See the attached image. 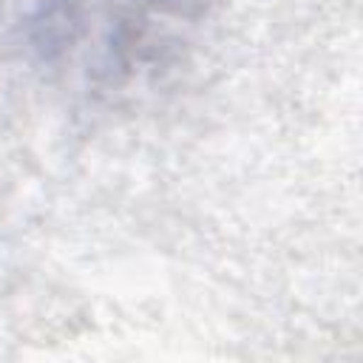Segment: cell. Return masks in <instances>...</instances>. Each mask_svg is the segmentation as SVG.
<instances>
[{
  "mask_svg": "<svg viewBox=\"0 0 363 363\" xmlns=\"http://www.w3.org/2000/svg\"><path fill=\"white\" fill-rule=\"evenodd\" d=\"M153 6H162V9H170V6H179V3H184V0H150Z\"/></svg>",
  "mask_w": 363,
  "mask_h": 363,
  "instance_id": "1",
  "label": "cell"
}]
</instances>
